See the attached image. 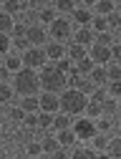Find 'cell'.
<instances>
[{"mask_svg": "<svg viewBox=\"0 0 121 159\" xmlns=\"http://www.w3.org/2000/svg\"><path fill=\"white\" fill-rule=\"evenodd\" d=\"M86 104H88V96L81 93V91H76V89H63L60 96H58V109L63 111V114H68V116L83 114Z\"/></svg>", "mask_w": 121, "mask_h": 159, "instance_id": "cell-1", "label": "cell"}, {"mask_svg": "<svg viewBox=\"0 0 121 159\" xmlns=\"http://www.w3.org/2000/svg\"><path fill=\"white\" fill-rule=\"evenodd\" d=\"M13 91L20 93V96H35L40 91V81H38V73L33 68H20L15 71V78H13Z\"/></svg>", "mask_w": 121, "mask_h": 159, "instance_id": "cell-2", "label": "cell"}, {"mask_svg": "<svg viewBox=\"0 0 121 159\" xmlns=\"http://www.w3.org/2000/svg\"><path fill=\"white\" fill-rule=\"evenodd\" d=\"M38 81H40V89H43V91H48V93H60L63 86L68 84V78H66V73L56 71L53 66H43Z\"/></svg>", "mask_w": 121, "mask_h": 159, "instance_id": "cell-3", "label": "cell"}, {"mask_svg": "<svg viewBox=\"0 0 121 159\" xmlns=\"http://www.w3.org/2000/svg\"><path fill=\"white\" fill-rule=\"evenodd\" d=\"M51 35L56 38V41L60 43V41H68V38L73 35V28H71V20L68 18H53L51 20Z\"/></svg>", "mask_w": 121, "mask_h": 159, "instance_id": "cell-4", "label": "cell"}, {"mask_svg": "<svg viewBox=\"0 0 121 159\" xmlns=\"http://www.w3.org/2000/svg\"><path fill=\"white\" fill-rule=\"evenodd\" d=\"M46 61H48V58H46V51L43 48H28V51H23V66L25 68H43L46 66Z\"/></svg>", "mask_w": 121, "mask_h": 159, "instance_id": "cell-5", "label": "cell"}, {"mask_svg": "<svg viewBox=\"0 0 121 159\" xmlns=\"http://www.w3.org/2000/svg\"><path fill=\"white\" fill-rule=\"evenodd\" d=\"M25 41L33 46V48H43V43L48 41V30L43 25H28L25 28Z\"/></svg>", "mask_w": 121, "mask_h": 159, "instance_id": "cell-6", "label": "cell"}, {"mask_svg": "<svg viewBox=\"0 0 121 159\" xmlns=\"http://www.w3.org/2000/svg\"><path fill=\"white\" fill-rule=\"evenodd\" d=\"M71 129H73L76 139H91V136L96 134V126H93L91 119H78V121H73Z\"/></svg>", "mask_w": 121, "mask_h": 159, "instance_id": "cell-7", "label": "cell"}, {"mask_svg": "<svg viewBox=\"0 0 121 159\" xmlns=\"http://www.w3.org/2000/svg\"><path fill=\"white\" fill-rule=\"evenodd\" d=\"M91 61H93L96 66L111 63V46H98V43H93V48H91Z\"/></svg>", "mask_w": 121, "mask_h": 159, "instance_id": "cell-8", "label": "cell"}, {"mask_svg": "<svg viewBox=\"0 0 121 159\" xmlns=\"http://www.w3.org/2000/svg\"><path fill=\"white\" fill-rule=\"evenodd\" d=\"M38 106H40V111H48V114L58 111V93H48V91H43V96L38 98Z\"/></svg>", "mask_w": 121, "mask_h": 159, "instance_id": "cell-9", "label": "cell"}, {"mask_svg": "<svg viewBox=\"0 0 121 159\" xmlns=\"http://www.w3.org/2000/svg\"><path fill=\"white\" fill-rule=\"evenodd\" d=\"M88 81H91L93 86H106V84H109V78H106V68H104V66H93L91 73H88Z\"/></svg>", "mask_w": 121, "mask_h": 159, "instance_id": "cell-10", "label": "cell"}, {"mask_svg": "<svg viewBox=\"0 0 121 159\" xmlns=\"http://www.w3.org/2000/svg\"><path fill=\"white\" fill-rule=\"evenodd\" d=\"M43 51H46V58H53V61H58V58H63V53H66L63 43H58V41L48 43V46H46Z\"/></svg>", "mask_w": 121, "mask_h": 159, "instance_id": "cell-11", "label": "cell"}, {"mask_svg": "<svg viewBox=\"0 0 121 159\" xmlns=\"http://www.w3.org/2000/svg\"><path fill=\"white\" fill-rule=\"evenodd\" d=\"M71 126H73V119H71L68 114L60 111L58 116H53V129H56V131H63V129H71Z\"/></svg>", "mask_w": 121, "mask_h": 159, "instance_id": "cell-12", "label": "cell"}, {"mask_svg": "<svg viewBox=\"0 0 121 159\" xmlns=\"http://www.w3.org/2000/svg\"><path fill=\"white\" fill-rule=\"evenodd\" d=\"M73 20H78L81 28H88L91 25V10L88 8H73Z\"/></svg>", "mask_w": 121, "mask_h": 159, "instance_id": "cell-13", "label": "cell"}, {"mask_svg": "<svg viewBox=\"0 0 121 159\" xmlns=\"http://www.w3.org/2000/svg\"><path fill=\"white\" fill-rule=\"evenodd\" d=\"M20 109H23V114H35V111H40V106H38V96H23Z\"/></svg>", "mask_w": 121, "mask_h": 159, "instance_id": "cell-14", "label": "cell"}, {"mask_svg": "<svg viewBox=\"0 0 121 159\" xmlns=\"http://www.w3.org/2000/svg\"><path fill=\"white\" fill-rule=\"evenodd\" d=\"M93 41V30L91 28H81L76 35H73V43H78V46H88Z\"/></svg>", "mask_w": 121, "mask_h": 159, "instance_id": "cell-15", "label": "cell"}, {"mask_svg": "<svg viewBox=\"0 0 121 159\" xmlns=\"http://www.w3.org/2000/svg\"><path fill=\"white\" fill-rule=\"evenodd\" d=\"M56 139H58L60 147H71V144L76 142V134H73V129H63V131L56 134Z\"/></svg>", "mask_w": 121, "mask_h": 159, "instance_id": "cell-16", "label": "cell"}, {"mask_svg": "<svg viewBox=\"0 0 121 159\" xmlns=\"http://www.w3.org/2000/svg\"><path fill=\"white\" fill-rule=\"evenodd\" d=\"M106 68V78L109 81H121V68H119V61H111L104 66Z\"/></svg>", "mask_w": 121, "mask_h": 159, "instance_id": "cell-17", "label": "cell"}, {"mask_svg": "<svg viewBox=\"0 0 121 159\" xmlns=\"http://www.w3.org/2000/svg\"><path fill=\"white\" fill-rule=\"evenodd\" d=\"M13 25H15V20H13V15H8V13H0V33H5V35H10Z\"/></svg>", "mask_w": 121, "mask_h": 159, "instance_id": "cell-18", "label": "cell"}, {"mask_svg": "<svg viewBox=\"0 0 121 159\" xmlns=\"http://www.w3.org/2000/svg\"><path fill=\"white\" fill-rule=\"evenodd\" d=\"M58 147H60V144H58L56 136H43V142H40V152H48V154H53Z\"/></svg>", "mask_w": 121, "mask_h": 159, "instance_id": "cell-19", "label": "cell"}, {"mask_svg": "<svg viewBox=\"0 0 121 159\" xmlns=\"http://www.w3.org/2000/svg\"><path fill=\"white\" fill-rule=\"evenodd\" d=\"M5 10L3 13H8V15H15V13H20V10H23V8H28L25 3H20V0H5Z\"/></svg>", "mask_w": 121, "mask_h": 159, "instance_id": "cell-20", "label": "cell"}, {"mask_svg": "<svg viewBox=\"0 0 121 159\" xmlns=\"http://www.w3.org/2000/svg\"><path fill=\"white\" fill-rule=\"evenodd\" d=\"M96 10L98 15H109L111 10H116V3L114 0H96Z\"/></svg>", "mask_w": 121, "mask_h": 159, "instance_id": "cell-21", "label": "cell"}, {"mask_svg": "<svg viewBox=\"0 0 121 159\" xmlns=\"http://www.w3.org/2000/svg\"><path fill=\"white\" fill-rule=\"evenodd\" d=\"M98 106H101V111H104V114H119V104H116L114 96H111V98H104Z\"/></svg>", "mask_w": 121, "mask_h": 159, "instance_id": "cell-22", "label": "cell"}, {"mask_svg": "<svg viewBox=\"0 0 121 159\" xmlns=\"http://www.w3.org/2000/svg\"><path fill=\"white\" fill-rule=\"evenodd\" d=\"M106 147H109V157L111 159H121V142L119 139H109Z\"/></svg>", "mask_w": 121, "mask_h": 159, "instance_id": "cell-23", "label": "cell"}, {"mask_svg": "<svg viewBox=\"0 0 121 159\" xmlns=\"http://www.w3.org/2000/svg\"><path fill=\"white\" fill-rule=\"evenodd\" d=\"M68 56H71V61H81V58H86V46L73 43V46L68 48Z\"/></svg>", "mask_w": 121, "mask_h": 159, "instance_id": "cell-24", "label": "cell"}, {"mask_svg": "<svg viewBox=\"0 0 121 159\" xmlns=\"http://www.w3.org/2000/svg\"><path fill=\"white\" fill-rule=\"evenodd\" d=\"M91 68H93V61H91V58H81V61H76V71H78V73L88 76Z\"/></svg>", "mask_w": 121, "mask_h": 159, "instance_id": "cell-25", "label": "cell"}, {"mask_svg": "<svg viewBox=\"0 0 121 159\" xmlns=\"http://www.w3.org/2000/svg\"><path fill=\"white\" fill-rule=\"evenodd\" d=\"M38 126H40V129H51V126H53V114L40 111V114H38Z\"/></svg>", "mask_w": 121, "mask_h": 159, "instance_id": "cell-26", "label": "cell"}, {"mask_svg": "<svg viewBox=\"0 0 121 159\" xmlns=\"http://www.w3.org/2000/svg\"><path fill=\"white\" fill-rule=\"evenodd\" d=\"M5 68H8L10 73H15V71L23 68V61H20V58H15V56H10V58H5Z\"/></svg>", "mask_w": 121, "mask_h": 159, "instance_id": "cell-27", "label": "cell"}, {"mask_svg": "<svg viewBox=\"0 0 121 159\" xmlns=\"http://www.w3.org/2000/svg\"><path fill=\"white\" fill-rule=\"evenodd\" d=\"M104 98H106V86H96V89L91 91V98H88V101H96V104H101Z\"/></svg>", "mask_w": 121, "mask_h": 159, "instance_id": "cell-28", "label": "cell"}, {"mask_svg": "<svg viewBox=\"0 0 121 159\" xmlns=\"http://www.w3.org/2000/svg\"><path fill=\"white\" fill-rule=\"evenodd\" d=\"M73 0H56V10H60V13H73Z\"/></svg>", "mask_w": 121, "mask_h": 159, "instance_id": "cell-29", "label": "cell"}, {"mask_svg": "<svg viewBox=\"0 0 121 159\" xmlns=\"http://www.w3.org/2000/svg\"><path fill=\"white\" fill-rule=\"evenodd\" d=\"M68 159H96V154H93L91 149H76Z\"/></svg>", "mask_w": 121, "mask_h": 159, "instance_id": "cell-30", "label": "cell"}, {"mask_svg": "<svg viewBox=\"0 0 121 159\" xmlns=\"http://www.w3.org/2000/svg\"><path fill=\"white\" fill-rule=\"evenodd\" d=\"M119 23H121V15H119V10H111L109 15H106V25H111L114 30L119 28Z\"/></svg>", "mask_w": 121, "mask_h": 159, "instance_id": "cell-31", "label": "cell"}, {"mask_svg": "<svg viewBox=\"0 0 121 159\" xmlns=\"http://www.w3.org/2000/svg\"><path fill=\"white\" fill-rule=\"evenodd\" d=\"M91 139H93V147H96V149H101V152L106 149V142H109V139H106V134H98V131H96Z\"/></svg>", "mask_w": 121, "mask_h": 159, "instance_id": "cell-32", "label": "cell"}, {"mask_svg": "<svg viewBox=\"0 0 121 159\" xmlns=\"http://www.w3.org/2000/svg\"><path fill=\"white\" fill-rule=\"evenodd\" d=\"M13 98V86H8V84H0V101H10Z\"/></svg>", "mask_w": 121, "mask_h": 159, "instance_id": "cell-33", "label": "cell"}, {"mask_svg": "<svg viewBox=\"0 0 121 159\" xmlns=\"http://www.w3.org/2000/svg\"><path fill=\"white\" fill-rule=\"evenodd\" d=\"M38 18H40V20H43V23H51L53 18H56V10H53V8H40Z\"/></svg>", "mask_w": 121, "mask_h": 159, "instance_id": "cell-34", "label": "cell"}, {"mask_svg": "<svg viewBox=\"0 0 121 159\" xmlns=\"http://www.w3.org/2000/svg\"><path fill=\"white\" fill-rule=\"evenodd\" d=\"M91 23H93V28L98 30V33H104L109 25H106V15H98V18H91Z\"/></svg>", "mask_w": 121, "mask_h": 159, "instance_id": "cell-35", "label": "cell"}, {"mask_svg": "<svg viewBox=\"0 0 121 159\" xmlns=\"http://www.w3.org/2000/svg\"><path fill=\"white\" fill-rule=\"evenodd\" d=\"M93 126H96L98 134H106L111 129V121H109V119H98V121H93Z\"/></svg>", "mask_w": 121, "mask_h": 159, "instance_id": "cell-36", "label": "cell"}, {"mask_svg": "<svg viewBox=\"0 0 121 159\" xmlns=\"http://www.w3.org/2000/svg\"><path fill=\"white\" fill-rule=\"evenodd\" d=\"M83 111H86V114H88V116H98V114H101V106H98V104H96V101H88V104H86V109H83Z\"/></svg>", "mask_w": 121, "mask_h": 159, "instance_id": "cell-37", "label": "cell"}, {"mask_svg": "<svg viewBox=\"0 0 121 159\" xmlns=\"http://www.w3.org/2000/svg\"><path fill=\"white\" fill-rule=\"evenodd\" d=\"M8 48H10V35L0 33V53H8Z\"/></svg>", "mask_w": 121, "mask_h": 159, "instance_id": "cell-38", "label": "cell"}, {"mask_svg": "<svg viewBox=\"0 0 121 159\" xmlns=\"http://www.w3.org/2000/svg\"><path fill=\"white\" fill-rule=\"evenodd\" d=\"M53 68H56V71H60V73H66V71H71V63H68V61H63V58H58Z\"/></svg>", "mask_w": 121, "mask_h": 159, "instance_id": "cell-39", "label": "cell"}, {"mask_svg": "<svg viewBox=\"0 0 121 159\" xmlns=\"http://www.w3.org/2000/svg\"><path fill=\"white\" fill-rule=\"evenodd\" d=\"M10 33H13V35H15V38H25V25H23V23H15V25H13V30H10Z\"/></svg>", "mask_w": 121, "mask_h": 159, "instance_id": "cell-40", "label": "cell"}, {"mask_svg": "<svg viewBox=\"0 0 121 159\" xmlns=\"http://www.w3.org/2000/svg\"><path fill=\"white\" fill-rule=\"evenodd\" d=\"M13 46L20 48V51H28V48H30V43L25 41V38H13Z\"/></svg>", "mask_w": 121, "mask_h": 159, "instance_id": "cell-41", "label": "cell"}, {"mask_svg": "<svg viewBox=\"0 0 121 159\" xmlns=\"http://www.w3.org/2000/svg\"><path fill=\"white\" fill-rule=\"evenodd\" d=\"M109 93H111L114 98H119V93H121V84H119V81H111V84H109Z\"/></svg>", "mask_w": 121, "mask_h": 159, "instance_id": "cell-42", "label": "cell"}, {"mask_svg": "<svg viewBox=\"0 0 121 159\" xmlns=\"http://www.w3.org/2000/svg\"><path fill=\"white\" fill-rule=\"evenodd\" d=\"M23 121H25L28 126H38V114H25Z\"/></svg>", "mask_w": 121, "mask_h": 159, "instance_id": "cell-43", "label": "cell"}, {"mask_svg": "<svg viewBox=\"0 0 121 159\" xmlns=\"http://www.w3.org/2000/svg\"><path fill=\"white\" fill-rule=\"evenodd\" d=\"M68 157H71V154L66 152V147H58V149L53 152V159H68Z\"/></svg>", "mask_w": 121, "mask_h": 159, "instance_id": "cell-44", "label": "cell"}, {"mask_svg": "<svg viewBox=\"0 0 121 159\" xmlns=\"http://www.w3.org/2000/svg\"><path fill=\"white\" fill-rule=\"evenodd\" d=\"M25 3H28V8H33V10L46 8V0H25Z\"/></svg>", "mask_w": 121, "mask_h": 159, "instance_id": "cell-45", "label": "cell"}, {"mask_svg": "<svg viewBox=\"0 0 121 159\" xmlns=\"http://www.w3.org/2000/svg\"><path fill=\"white\" fill-rule=\"evenodd\" d=\"M28 154H30V157H38V154H40V142L28 144Z\"/></svg>", "mask_w": 121, "mask_h": 159, "instance_id": "cell-46", "label": "cell"}, {"mask_svg": "<svg viewBox=\"0 0 121 159\" xmlns=\"http://www.w3.org/2000/svg\"><path fill=\"white\" fill-rule=\"evenodd\" d=\"M119 58H121V46L114 43V46H111V61H119Z\"/></svg>", "mask_w": 121, "mask_h": 159, "instance_id": "cell-47", "label": "cell"}, {"mask_svg": "<svg viewBox=\"0 0 121 159\" xmlns=\"http://www.w3.org/2000/svg\"><path fill=\"white\" fill-rule=\"evenodd\" d=\"M8 78H10V71H8L5 66H0V84H5Z\"/></svg>", "mask_w": 121, "mask_h": 159, "instance_id": "cell-48", "label": "cell"}, {"mask_svg": "<svg viewBox=\"0 0 121 159\" xmlns=\"http://www.w3.org/2000/svg\"><path fill=\"white\" fill-rule=\"evenodd\" d=\"M10 116H13V119H23L25 114H23V109H13V111H10Z\"/></svg>", "mask_w": 121, "mask_h": 159, "instance_id": "cell-49", "label": "cell"}, {"mask_svg": "<svg viewBox=\"0 0 121 159\" xmlns=\"http://www.w3.org/2000/svg\"><path fill=\"white\" fill-rule=\"evenodd\" d=\"M83 3V8H91V5H96V0H81Z\"/></svg>", "mask_w": 121, "mask_h": 159, "instance_id": "cell-50", "label": "cell"}, {"mask_svg": "<svg viewBox=\"0 0 121 159\" xmlns=\"http://www.w3.org/2000/svg\"><path fill=\"white\" fill-rule=\"evenodd\" d=\"M96 159H111V157H109L106 152H101V154H96Z\"/></svg>", "mask_w": 121, "mask_h": 159, "instance_id": "cell-51", "label": "cell"}, {"mask_svg": "<svg viewBox=\"0 0 121 159\" xmlns=\"http://www.w3.org/2000/svg\"><path fill=\"white\" fill-rule=\"evenodd\" d=\"M0 3H5V0H0Z\"/></svg>", "mask_w": 121, "mask_h": 159, "instance_id": "cell-52", "label": "cell"}, {"mask_svg": "<svg viewBox=\"0 0 121 159\" xmlns=\"http://www.w3.org/2000/svg\"><path fill=\"white\" fill-rule=\"evenodd\" d=\"M114 3H116V0H114Z\"/></svg>", "mask_w": 121, "mask_h": 159, "instance_id": "cell-53", "label": "cell"}]
</instances>
